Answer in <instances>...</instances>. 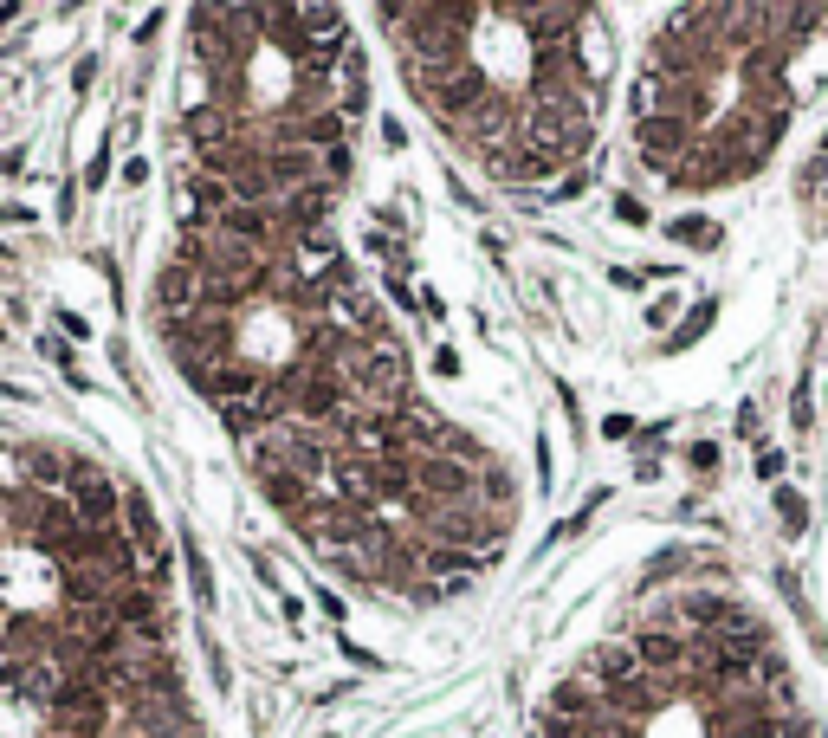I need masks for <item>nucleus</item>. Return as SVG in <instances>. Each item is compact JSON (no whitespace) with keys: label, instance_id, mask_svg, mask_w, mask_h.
<instances>
[{"label":"nucleus","instance_id":"nucleus-1","mask_svg":"<svg viewBox=\"0 0 828 738\" xmlns=\"http://www.w3.org/2000/svg\"><path fill=\"white\" fill-rule=\"evenodd\" d=\"M156 337L272 512L376 590H453L499 557L518 480L421 395L324 214L201 208L156 272Z\"/></svg>","mask_w":828,"mask_h":738},{"label":"nucleus","instance_id":"nucleus-2","mask_svg":"<svg viewBox=\"0 0 828 738\" xmlns=\"http://www.w3.org/2000/svg\"><path fill=\"white\" fill-rule=\"evenodd\" d=\"M369 117V59L337 7L188 13L182 149L195 201L240 214H324Z\"/></svg>","mask_w":828,"mask_h":738},{"label":"nucleus","instance_id":"nucleus-3","mask_svg":"<svg viewBox=\"0 0 828 738\" xmlns=\"http://www.w3.org/2000/svg\"><path fill=\"white\" fill-rule=\"evenodd\" d=\"M402 91L505 188L583 182L609 104V33L589 7H382Z\"/></svg>","mask_w":828,"mask_h":738},{"label":"nucleus","instance_id":"nucleus-4","mask_svg":"<svg viewBox=\"0 0 828 738\" xmlns=\"http://www.w3.org/2000/svg\"><path fill=\"white\" fill-rule=\"evenodd\" d=\"M149 609V551L117 480L72 447L0 441V693H65L149 635Z\"/></svg>","mask_w":828,"mask_h":738},{"label":"nucleus","instance_id":"nucleus-5","mask_svg":"<svg viewBox=\"0 0 828 738\" xmlns=\"http://www.w3.org/2000/svg\"><path fill=\"white\" fill-rule=\"evenodd\" d=\"M39 738H214L195 713L175 654L156 641V628L104 654L91 674H78L65 693L46 700Z\"/></svg>","mask_w":828,"mask_h":738},{"label":"nucleus","instance_id":"nucleus-6","mask_svg":"<svg viewBox=\"0 0 828 738\" xmlns=\"http://www.w3.org/2000/svg\"><path fill=\"white\" fill-rule=\"evenodd\" d=\"M673 240L693 246V253H712L725 234H719V221H706V214H686V221H673Z\"/></svg>","mask_w":828,"mask_h":738},{"label":"nucleus","instance_id":"nucleus-7","mask_svg":"<svg viewBox=\"0 0 828 738\" xmlns=\"http://www.w3.org/2000/svg\"><path fill=\"white\" fill-rule=\"evenodd\" d=\"M777 518H783V531H790V538H803V531H809V499L796 486H777Z\"/></svg>","mask_w":828,"mask_h":738},{"label":"nucleus","instance_id":"nucleus-8","mask_svg":"<svg viewBox=\"0 0 828 738\" xmlns=\"http://www.w3.org/2000/svg\"><path fill=\"white\" fill-rule=\"evenodd\" d=\"M790 421H796V428H816V402H809V376H796V395H790Z\"/></svg>","mask_w":828,"mask_h":738},{"label":"nucleus","instance_id":"nucleus-9","mask_svg":"<svg viewBox=\"0 0 828 738\" xmlns=\"http://www.w3.org/2000/svg\"><path fill=\"white\" fill-rule=\"evenodd\" d=\"M712 311H719V305H712V298H706V305H699L693 318H686L680 331H673V350H686V344H693V337H699V331H706V324H712Z\"/></svg>","mask_w":828,"mask_h":738},{"label":"nucleus","instance_id":"nucleus-10","mask_svg":"<svg viewBox=\"0 0 828 738\" xmlns=\"http://www.w3.org/2000/svg\"><path fill=\"white\" fill-rule=\"evenodd\" d=\"M757 473H764V480H777V473H783V454H777V447H764V454H757Z\"/></svg>","mask_w":828,"mask_h":738},{"label":"nucleus","instance_id":"nucleus-11","mask_svg":"<svg viewBox=\"0 0 828 738\" xmlns=\"http://www.w3.org/2000/svg\"><path fill=\"white\" fill-rule=\"evenodd\" d=\"M764 428V415H757V402H744V415H738V434H757Z\"/></svg>","mask_w":828,"mask_h":738}]
</instances>
